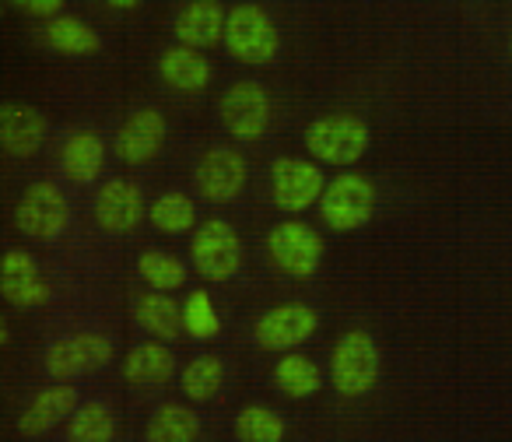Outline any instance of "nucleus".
<instances>
[{
    "label": "nucleus",
    "mask_w": 512,
    "mask_h": 442,
    "mask_svg": "<svg viewBox=\"0 0 512 442\" xmlns=\"http://www.w3.org/2000/svg\"><path fill=\"white\" fill-rule=\"evenodd\" d=\"M50 137V120L36 106L25 102H4L0 106V144L15 158H32Z\"/></svg>",
    "instance_id": "dca6fc26"
},
{
    "label": "nucleus",
    "mask_w": 512,
    "mask_h": 442,
    "mask_svg": "<svg viewBox=\"0 0 512 442\" xmlns=\"http://www.w3.org/2000/svg\"><path fill=\"white\" fill-rule=\"evenodd\" d=\"M249 183V165L242 151L235 148H211L193 169V186L197 197L207 204H232Z\"/></svg>",
    "instance_id": "f8f14e48"
},
{
    "label": "nucleus",
    "mask_w": 512,
    "mask_h": 442,
    "mask_svg": "<svg viewBox=\"0 0 512 442\" xmlns=\"http://www.w3.org/2000/svg\"><path fill=\"white\" fill-rule=\"evenodd\" d=\"M134 320L144 334L158 337V341H165V344L179 341V334H186L183 306H176V302L169 299V292H155V288L134 306Z\"/></svg>",
    "instance_id": "4be33fe9"
},
{
    "label": "nucleus",
    "mask_w": 512,
    "mask_h": 442,
    "mask_svg": "<svg viewBox=\"0 0 512 442\" xmlns=\"http://www.w3.org/2000/svg\"><path fill=\"white\" fill-rule=\"evenodd\" d=\"M225 22L228 11L221 8V0H190L172 22V36L176 43L193 46V50H211V46L225 43Z\"/></svg>",
    "instance_id": "a211bd4d"
},
{
    "label": "nucleus",
    "mask_w": 512,
    "mask_h": 442,
    "mask_svg": "<svg viewBox=\"0 0 512 442\" xmlns=\"http://www.w3.org/2000/svg\"><path fill=\"white\" fill-rule=\"evenodd\" d=\"M0 295L15 309H39L53 299L50 281L43 278L36 257L25 250H8L0 267Z\"/></svg>",
    "instance_id": "2eb2a0df"
},
{
    "label": "nucleus",
    "mask_w": 512,
    "mask_h": 442,
    "mask_svg": "<svg viewBox=\"0 0 512 442\" xmlns=\"http://www.w3.org/2000/svg\"><path fill=\"white\" fill-rule=\"evenodd\" d=\"M158 74H162L165 85L186 95L204 92L214 78L211 60L204 57V50H193V46H183V43L169 46V50L158 57Z\"/></svg>",
    "instance_id": "aec40b11"
},
{
    "label": "nucleus",
    "mask_w": 512,
    "mask_h": 442,
    "mask_svg": "<svg viewBox=\"0 0 512 442\" xmlns=\"http://www.w3.org/2000/svg\"><path fill=\"white\" fill-rule=\"evenodd\" d=\"M137 274H141L144 285L155 288V292H176V288H183L186 278H190L183 260L165 250H144L141 257H137Z\"/></svg>",
    "instance_id": "cd10ccee"
},
{
    "label": "nucleus",
    "mask_w": 512,
    "mask_h": 442,
    "mask_svg": "<svg viewBox=\"0 0 512 442\" xmlns=\"http://www.w3.org/2000/svg\"><path fill=\"white\" fill-rule=\"evenodd\" d=\"M200 435V418L186 404H162L148 418L144 439L148 442H193Z\"/></svg>",
    "instance_id": "a878e982"
},
{
    "label": "nucleus",
    "mask_w": 512,
    "mask_h": 442,
    "mask_svg": "<svg viewBox=\"0 0 512 442\" xmlns=\"http://www.w3.org/2000/svg\"><path fill=\"white\" fill-rule=\"evenodd\" d=\"M221 383H225V362L218 355H197L183 372H179V386L193 404H207L218 397Z\"/></svg>",
    "instance_id": "bb28decb"
},
{
    "label": "nucleus",
    "mask_w": 512,
    "mask_h": 442,
    "mask_svg": "<svg viewBox=\"0 0 512 442\" xmlns=\"http://www.w3.org/2000/svg\"><path fill=\"white\" fill-rule=\"evenodd\" d=\"M8 4H15L18 11H29L36 18H57L60 8H64V0H8Z\"/></svg>",
    "instance_id": "2f4dec72"
},
{
    "label": "nucleus",
    "mask_w": 512,
    "mask_h": 442,
    "mask_svg": "<svg viewBox=\"0 0 512 442\" xmlns=\"http://www.w3.org/2000/svg\"><path fill=\"white\" fill-rule=\"evenodd\" d=\"M60 169L78 186L95 183L106 169V141L95 130H71L60 144Z\"/></svg>",
    "instance_id": "6ab92c4d"
},
{
    "label": "nucleus",
    "mask_w": 512,
    "mask_h": 442,
    "mask_svg": "<svg viewBox=\"0 0 512 442\" xmlns=\"http://www.w3.org/2000/svg\"><path fill=\"white\" fill-rule=\"evenodd\" d=\"M190 257L200 278L211 281V285H225L242 267V239L228 221L207 218L204 225H197V232H193Z\"/></svg>",
    "instance_id": "39448f33"
},
{
    "label": "nucleus",
    "mask_w": 512,
    "mask_h": 442,
    "mask_svg": "<svg viewBox=\"0 0 512 442\" xmlns=\"http://www.w3.org/2000/svg\"><path fill=\"white\" fill-rule=\"evenodd\" d=\"M323 236L309 229L306 221H281L267 232V253H271L274 267L295 281H306L320 271L323 264Z\"/></svg>",
    "instance_id": "6e6552de"
},
{
    "label": "nucleus",
    "mask_w": 512,
    "mask_h": 442,
    "mask_svg": "<svg viewBox=\"0 0 512 442\" xmlns=\"http://www.w3.org/2000/svg\"><path fill=\"white\" fill-rule=\"evenodd\" d=\"M109 8H116V11H134V8H141L144 0H106Z\"/></svg>",
    "instance_id": "473e14b6"
},
{
    "label": "nucleus",
    "mask_w": 512,
    "mask_h": 442,
    "mask_svg": "<svg viewBox=\"0 0 512 442\" xmlns=\"http://www.w3.org/2000/svg\"><path fill=\"white\" fill-rule=\"evenodd\" d=\"M221 127L232 141L253 144L271 130V95L260 81H235L218 102Z\"/></svg>",
    "instance_id": "0eeeda50"
},
{
    "label": "nucleus",
    "mask_w": 512,
    "mask_h": 442,
    "mask_svg": "<svg viewBox=\"0 0 512 442\" xmlns=\"http://www.w3.org/2000/svg\"><path fill=\"white\" fill-rule=\"evenodd\" d=\"M225 50L239 64L264 67L278 57L281 32L260 4H235L225 22Z\"/></svg>",
    "instance_id": "f03ea898"
},
{
    "label": "nucleus",
    "mask_w": 512,
    "mask_h": 442,
    "mask_svg": "<svg viewBox=\"0 0 512 442\" xmlns=\"http://www.w3.org/2000/svg\"><path fill=\"white\" fill-rule=\"evenodd\" d=\"M148 221L162 236H186L190 229H197V204L190 193L169 190L148 207Z\"/></svg>",
    "instance_id": "393cba45"
},
{
    "label": "nucleus",
    "mask_w": 512,
    "mask_h": 442,
    "mask_svg": "<svg viewBox=\"0 0 512 442\" xmlns=\"http://www.w3.org/2000/svg\"><path fill=\"white\" fill-rule=\"evenodd\" d=\"M113 435H116V418L99 400L78 404V411L67 421V439H74V442H109Z\"/></svg>",
    "instance_id": "c756f323"
},
{
    "label": "nucleus",
    "mask_w": 512,
    "mask_h": 442,
    "mask_svg": "<svg viewBox=\"0 0 512 442\" xmlns=\"http://www.w3.org/2000/svg\"><path fill=\"white\" fill-rule=\"evenodd\" d=\"M123 379L134 386H162L176 376V355L165 341H144L123 358Z\"/></svg>",
    "instance_id": "412c9836"
},
{
    "label": "nucleus",
    "mask_w": 512,
    "mask_h": 442,
    "mask_svg": "<svg viewBox=\"0 0 512 442\" xmlns=\"http://www.w3.org/2000/svg\"><path fill=\"white\" fill-rule=\"evenodd\" d=\"M323 190H327V176L323 165L316 158H274L271 165V197L278 204V211L285 214H302L313 204H320Z\"/></svg>",
    "instance_id": "1a4fd4ad"
},
{
    "label": "nucleus",
    "mask_w": 512,
    "mask_h": 442,
    "mask_svg": "<svg viewBox=\"0 0 512 442\" xmlns=\"http://www.w3.org/2000/svg\"><path fill=\"white\" fill-rule=\"evenodd\" d=\"M320 330V313L306 302H281V306L267 309L253 327L256 344L264 351H295Z\"/></svg>",
    "instance_id": "9d476101"
},
{
    "label": "nucleus",
    "mask_w": 512,
    "mask_h": 442,
    "mask_svg": "<svg viewBox=\"0 0 512 442\" xmlns=\"http://www.w3.org/2000/svg\"><path fill=\"white\" fill-rule=\"evenodd\" d=\"M78 390L71 379H53V386L39 390L32 397V404L18 414V432L22 435H46L50 428L71 421V414L78 411Z\"/></svg>",
    "instance_id": "f3484780"
},
{
    "label": "nucleus",
    "mask_w": 512,
    "mask_h": 442,
    "mask_svg": "<svg viewBox=\"0 0 512 442\" xmlns=\"http://www.w3.org/2000/svg\"><path fill=\"white\" fill-rule=\"evenodd\" d=\"M372 130L362 116L351 113H330L316 116L306 127V148L320 165H334V169H348L369 151Z\"/></svg>",
    "instance_id": "f257e3e1"
},
{
    "label": "nucleus",
    "mask_w": 512,
    "mask_h": 442,
    "mask_svg": "<svg viewBox=\"0 0 512 442\" xmlns=\"http://www.w3.org/2000/svg\"><path fill=\"white\" fill-rule=\"evenodd\" d=\"M379 365L383 358H379L372 334L348 330L330 355V383L341 397H365L379 383Z\"/></svg>",
    "instance_id": "20e7f679"
},
{
    "label": "nucleus",
    "mask_w": 512,
    "mask_h": 442,
    "mask_svg": "<svg viewBox=\"0 0 512 442\" xmlns=\"http://www.w3.org/2000/svg\"><path fill=\"white\" fill-rule=\"evenodd\" d=\"M509 57H512V36H509Z\"/></svg>",
    "instance_id": "72a5a7b5"
},
{
    "label": "nucleus",
    "mask_w": 512,
    "mask_h": 442,
    "mask_svg": "<svg viewBox=\"0 0 512 442\" xmlns=\"http://www.w3.org/2000/svg\"><path fill=\"white\" fill-rule=\"evenodd\" d=\"M71 225V204L60 193L57 183L50 179H39L29 190L22 193L15 207V229L29 239H39V243H53L60 239Z\"/></svg>",
    "instance_id": "423d86ee"
},
{
    "label": "nucleus",
    "mask_w": 512,
    "mask_h": 442,
    "mask_svg": "<svg viewBox=\"0 0 512 442\" xmlns=\"http://www.w3.org/2000/svg\"><path fill=\"white\" fill-rule=\"evenodd\" d=\"M183 327H186V334H190L193 341H214V337L221 334V313H218V306H214V299L204 292V288H197V292L186 295Z\"/></svg>",
    "instance_id": "7c9ffc66"
},
{
    "label": "nucleus",
    "mask_w": 512,
    "mask_h": 442,
    "mask_svg": "<svg viewBox=\"0 0 512 442\" xmlns=\"http://www.w3.org/2000/svg\"><path fill=\"white\" fill-rule=\"evenodd\" d=\"M274 386L292 400H309L323 390V372L313 358L295 348V351H285L281 362L274 365Z\"/></svg>",
    "instance_id": "5701e85b"
},
{
    "label": "nucleus",
    "mask_w": 512,
    "mask_h": 442,
    "mask_svg": "<svg viewBox=\"0 0 512 442\" xmlns=\"http://www.w3.org/2000/svg\"><path fill=\"white\" fill-rule=\"evenodd\" d=\"M43 36H46V46H50L53 53H60V57H95V53L102 50L99 32H95L88 22L71 18V15L50 18Z\"/></svg>",
    "instance_id": "b1692460"
},
{
    "label": "nucleus",
    "mask_w": 512,
    "mask_h": 442,
    "mask_svg": "<svg viewBox=\"0 0 512 442\" xmlns=\"http://www.w3.org/2000/svg\"><path fill=\"white\" fill-rule=\"evenodd\" d=\"M316 207H320V218L327 221V229L341 232V236L365 229L376 214V186L362 172H337L334 179H327V190H323Z\"/></svg>",
    "instance_id": "7ed1b4c3"
},
{
    "label": "nucleus",
    "mask_w": 512,
    "mask_h": 442,
    "mask_svg": "<svg viewBox=\"0 0 512 442\" xmlns=\"http://www.w3.org/2000/svg\"><path fill=\"white\" fill-rule=\"evenodd\" d=\"M235 439L242 442H281L285 439V418L264 404H246L235 414Z\"/></svg>",
    "instance_id": "c85d7f7f"
},
{
    "label": "nucleus",
    "mask_w": 512,
    "mask_h": 442,
    "mask_svg": "<svg viewBox=\"0 0 512 442\" xmlns=\"http://www.w3.org/2000/svg\"><path fill=\"white\" fill-rule=\"evenodd\" d=\"M109 362H113V341L106 334H92V330L53 341L43 358L50 379H78L106 369Z\"/></svg>",
    "instance_id": "9b49d317"
},
{
    "label": "nucleus",
    "mask_w": 512,
    "mask_h": 442,
    "mask_svg": "<svg viewBox=\"0 0 512 442\" xmlns=\"http://www.w3.org/2000/svg\"><path fill=\"white\" fill-rule=\"evenodd\" d=\"M95 225L109 236H130L148 214L144 207V193L134 179H106L95 193Z\"/></svg>",
    "instance_id": "ddd939ff"
},
{
    "label": "nucleus",
    "mask_w": 512,
    "mask_h": 442,
    "mask_svg": "<svg viewBox=\"0 0 512 442\" xmlns=\"http://www.w3.org/2000/svg\"><path fill=\"white\" fill-rule=\"evenodd\" d=\"M165 137H169V123L158 109H137L123 120V127L113 137V155L123 165H144L162 151Z\"/></svg>",
    "instance_id": "4468645a"
}]
</instances>
